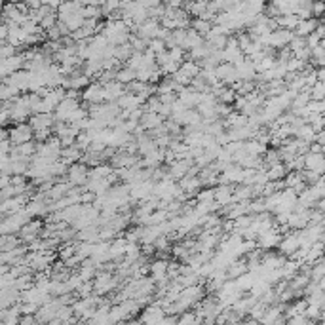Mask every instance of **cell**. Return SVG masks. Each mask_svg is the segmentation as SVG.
I'll list each match as a JSON object with an SVG mask.
<instances>
[{
    "instance_id": "obj_42",
    "label": "cell",
    "mask_w": 325,
    "mask_h": 325,
    "mask_svg": "<svg viewBox=\"0 0 325 325\" xmlns=\"http://www.w3.org/2000/svg\"><path fill=\"white\" fill-rule=\"evenodd\" d=\"M16 46H12V44H8V42H2L0 44V59H8V57H12V55H16Z\"/></svg>"
},
{
    "instance_id": "obj_14",
    "label": "cell",
    "mask_w": 325,
    "mask_h": 325,
    "mask_svg": "<svg viewBox=\"0 0 325 325\" xmlns=\"http://www.w3.org/2000/svg\"><path fill=\"white\" fill-rule=\"evenodd\" d=\"M19 295H21V291L16 289V287H14V283H12V285L2 287V289H0V308L14 306L16 303H19Z\"/></svg>"
},
{
    "instance_id": "obj_4",
    "label": "cell",
    "mask_w": 325,
    "mask_h": 325,
    "mask_svg": "<svg viewBox=\"0 0 325 325\" xmlns=\"http://www.w3.org/2000/svg\"><path fill=\"white\" fill-rule=\"evenodd\" d=\"M291 38H293V31L278 27V29H274L272 33L266 36V46H270L274 50H280V48H283V46L289 44Z\"/></svg>"
},
{
    "instance_id": "obj_31",
    "label": "cell",
    "mask_w": 325,
    "mask_h": 325,
    "mask_svg": "<svg viewBox=\"0 0 325 325\" xmlns=\"http://www.w3.org/2000/svg\"><path fill=\"white\" fill-rule=\"evenodd\" d=\"M322 278H325V264L322 259H318L316 262L310 264V280H312V282H318V280H322Z\"/></svg>"
},
{
    "instance_id": "obj_45",
    "label": "cell",
    "mask_w": 325,
    "mask_h": 325,
    "mask_svg": "<svg viewBox=\"0 0 325 325\" xmlns=\"http://www.w3.org/2000/svg\"><path fill=\"white\" fill-rule=\"evenodd\" d=\"M285 322H287V324H291V325H310V324H312V322L308 320L304 314H295V316L287 318Z\"/></svg>"
},
{
    "instance_id": "obj_19",
    "label": "cell",
    "mask_w": 325,
    "mask_h": 325,
    "mask_svg": "<svg viewBox=\"0 0 325 325\" xmlns=\"http://www.w3.org/2000/svg\"><path fill=\"white\" fill-rule=\"evenodd\" d=\"M80 156H82V151H78L74 145H70V147H61L59 160H61L65 166H70V164L78 162V160H80Z\"/></svg>"
},
{
    "instance_id": "obj_9",
    "label": "cell",
    "mask_w": 325,
    "mask_h": 325,
    "mask_svg": "<svg viewBox=\"0 0 325 325\" xmlns=\"http://www.w3.org/2000/svg\"><path fill=\"white\" fill-rule=\"evenodd\" d=\"M164 316H166L164 308L158 306L156 303H149L147 308H145V312L141 314L139 322H143V324H162V318H164Z\"/></svg>"
},
{
    "instance_id": "obj_34",
    "label": "cell",
    "mask_w": 325,
    "mask_h": 325,
    "mask_svg": "<svg viewBox=\"0 0 325 325\" xmlns=\"http://www.w3.org/2000/svg\"><path fill=\"white\" fill-rule=\"evenodd\" d=\"M236 97H238V93H236V91H234L230 86H224V87H222V91L219 93V95H217V101L224 103V105H232Z\"/></svg>"
},
{
    "instance_id": "obj_13",
    "label": "cell",
    "mask_w": 325,
    "mask_h": 325,
    "mask_svg": "<svg viewBox=\"0 0 325 325\" xmlns=\"http://www.w3.org/2000/svg\"><path fill=\"white\" fill-rule=\"evenodd\" d=\"M103 86V95H105V101H116L122 93H126V84H122L118 80H110Z\"/></svg>"
},
{
    "instance_id": "obj_15",
    "label": "cell",
    "mask_w": 325,
    "mask_h": 325,
    "mask_svg": "<svg viewBox=\"0 0 325 325\" xmlns=\"http://www.w3.org/2000/svg\"><path fill=\"white\" fill-rule=\"evenodd\" d=\"M177 185H179L181 190H185L188 196H194L202 188V181H200L198 175H185V177H181L177 181Z\"/></svg>"
},
{
    "instance_id": "obj_8",
    "label": "cell",
    "mask_w": 325,
    "mask_h": 325,
    "mask_svg": "<svg viewBox=\"0 0 325 325\" xmlns=\"http://www.w3.org/2000/svg\"><path fill=\"white\" fill-rule=\"evenodd\" d=\"M215 74H217V78H219L224 86H230L232 82L238 80L236 67H234L232 63H226V61H221V63L215 67Z\"/></svg>"
},
{
    "instance_id": "obj_49",
    "label": "cell",
    "mask_w": 325,
    "mask_h": 325,
    "mask_svg": "<svg viewBox=\"0 0 325 325\" xmlns=\"http://www.w3.org/2000/svg\"><path fill=\"white\" fill-rule=\"evenodd\" d=\"M10 185H14V187H27V183H25V177H23V175H14V177L10 179Z\"/></svg>"
},
{
    "instance_id": "obj_12",
    "label": "cell",
    "mask_w": 325,
    "mask_h": 325,
    "mask_svg": "<svg viewBox=\"0 0 325 325\" xmlns=\"http://www.w3.org/2000/svg\"><path fill=\"white\" fill-rule=\"evenodd\" d=\"M304 170H312L320 175H324L325 156L324 152H306L304 154Z\"/></svg>"
},
{
    "instance_id": "obj_36",
    "label": "cell",
    "mask_w": 325,
    "mask_h": 325,
    "mask_svg": "<svg viewBox=\"0 0 325 325\" xmlns=\"http://www.w3.org/2000/svg\"><path fill=\"white\" fill-rule=\"evenodd\" d=\"M200 322H202V318H198L194 310H185L177 318V324H200Z\"/></svg>"
},
{
    "instance_id": "obj_41",
    "label": "cell",
    "mask_w": 325,
    "mask_h": 325,
    "mask_svg": "<svg viewBox=\"0 0 325 325\" xmlns=\"http://www.w3.org/2000/svg\"><path fill=\"white\" fill-rule=\"evenodd\" d=\"M310 10H312V17L322 19V16H324V10H325L324 0H314V2H312V6H310Z\"/></svg>"
},
{
    "instance_id": "obj_40",
    "label": "cell",
    "mask_w": 325,
    "mask_h": 325,
    "mask_svg": "<svg viewBox=\"0 0 325 325\" xmlns=\"http://www.w3.org/2000/svg\"><path fill=\"white\" fill-rule=\"evenodd\" d=\"M55 23H57V14H55V12H51V14H48L46 17H42L38 25H40V29H42V31H48V29L53 27Z\"/></svg>"
},
{
    "instance_id": "obj_17",
    "label": "cell",
    "mask_w": 325,
    "mask_h": 325,
    "mask_svg": "<svg viewBox=\"0 0 325 325\" xmlns=\"http://www.w3.org/2000/svg\"><path fill=\"white\" fill-rule=\"evenodd\" d=\"M232 187H234V185H217V187H215L213 202L219 205V207L232 204Z\"/></svg>"
},
{
    "instance_id": "obj_21",
    "label": "cell",
    "mask_w": 325,
    "mask_h": 325,
    "mask_svg": "<svg viewBox=\"0 0 325 325\" xmlns=\"http://www.w3.org/2000/svg\"><path fill=\"white\" fill-rule=\"evenodd\" d=\"M202 42H204V36H200V34L196 33L194 29H190V27H188L187 33H185V40H183L181 48H183V50H192V48L200 46Z\"/></svg>"
},
{
    "instance_id": "obj_37",
    "label": "cell",
    "mask_w": 325,
    "mask_h": 325,
    "mask_svg": "<svg viewBox=\"0 0 325 325\" xmlns=\"http://www.w3.org/2000/svg\"><path fill=\"white\" fill-rule=\"evenodd\" d=\"M80 16L84 19H99L103 16L99 6H82L80 8Z\"/></svg>"
},
{
    "instance_id": "obj_52",
    "label": "cell",
    "mask_w": 325,
    "mask_h": 325,
    "mask_svg": "<svg viewBox=\"0 0 325 325\" xmlns=\"http://www.w3.org/2000/svg\"><path fill=\"white\" fill-rule=\"evenodd\" d=\"M42 2H44V4H48L51 10H57V8L63 4V0H42Z\"/></svg>"
},
{
    "instance_id": "obj_24",
    "label": "cell",
    "mask_w": 325,
    "mask_h": 325,
    "mask_svg": "<svg viewBox=\"0 0 325 325\" xmlns=\"http://www.w3.org/2000/svg\"><path fill=\"white\" fill-rule=\"evenodd\" d=\"M243 151L247 154H253V156H262L264 151H266V145H262V143H259L257 139H247V141H243V147H241Z\"/></svg>"
},
{
    "instance_id": "obj_3",
    "label": "cell",
    "mask_w": 325,
    "mask_h": 325,
    "mask_svg": "<svg viewBox=\"0 0 325 325\" xmlns=\"http://www.w3.org/2000/svg\"><path fill=\"white\" fill-rule=\"evenodd\" d=\"M282 239V232H280V228L274 224L272 228H268L266 232H260V234H257L255 238V243L259 249H272L278 245V241Z\"/></svg>"
},
{
    "instance_id": "obj_22",
    "label": "cell",
    "mask_w": 325,
    "mask_h": 325,
    "mask_svg": "<svg viewBox=\"0 0 325 325\" xmlns=\"http://www.w3.org/2000/svg\"><path fill=\"white\" fill-rule=\"evenodd\" d=\"M164 122V116H160L158 112H143V116L139 120V124L149 131V130H152L156 126H160Z\"/></svg>"
},
{
    "instance_id": "obj_2",
    "label": "cell",
    "mask_w": 325,
    "mask_h": 325,
    "mask_svg": "<svg viewBox=\"0 0 325 325\" xmlns=\"http://www.w3.org/2000/svg\"><path fill=\"white\" fill-rule=\"evenodd\" d=\"M87 166L82 164V162H74V164H70L67 168V181L72 185V187H82L86 185V181H87Z\"/></svg>"
},
{
    "instance_id": "obj_5",
    "label": "cell",
    "mask_w": 325,
    "mask_h": 325,
    "mask_svg": "<svg viewBox=\"0 0 325 325\" xmlns=\"http://www.w3.org/2000/svg\"><path fill=\"white\" fill-rule=\"evenodd\" d=\"M152 181H141V183H131L130 185V198L133 202H143L152 194Z\"/></svg>"
},
{
    "instance_id": "obj_11",
    "label": "cell",
    "mask_w": 325,
    "mask_h": 325,
    "mask_svg": "<svg viewBox=\"0 0 325 325\" xmlns=\"http://www.w3.org/2000/svg\"><path fill=\"white\" fill-rule=\"evenodd\" d=\"M53 122H55L53 112H34L31 116V124L29 126L33 128V131H36V130H51Z\"/></svg>"
},
{
    "instance_id": "obj_30",
    "label": "cell",
    "mask_w": 325,
    "mask_h": 325,
    "mask_svg": "<svg viewBox=\"0 0 325 325\" xmlns=\"http://www.w3.org/2000/svg\"><path fill=\"white\" fill-rule=\"evenodd\" d=\"M194 196H196V202H198V204L211 205L213 204V196H215V187H205L204 190H198Z\"/></svg>"
},
{
    "instance_id": "obj_35",
    "label": "cell",
    "mask_w": 325,
    "mask_h": 325,
    "mask_svg": "<svg viewBox=\"0 0 325 325\" xmlns=\"http://www.w3.org/2000/svg\"><path fill=\"white\" fill-rule=\"evenodd\" d=\"M84 118H87V107H80V105H78V107L68 114L67 124H72V126H74V124H78L80 120H84Z\"/></svg>"
},
{
    "instance_id": "obj_26",
    "label": "cell",
    "mask_w": 325,
    "mask_h": 325,
    "mask_svg": "<svg viewBox=\"0 0 325 325\" xmlns=\"http://www.w3.org/2000/svg\"><path fill=\"white\" fill-rule=\"evenodd\" d=\"M179 70H183L185 74H188L190 78H194V76H198L200 74V70H202V67H200V63L198 61H194V59H185L181 65H179Z\"/></svg>"
},
{
    "instance_id": "obj_33",
    "label": "cell",
    "mask_w": 325,
    "mask_h": 325,
    "mask_svg": "<svg viewBox=\"0 0 325 325\" xmlns=\"http://www.w3.org/2000/svg\"><path fill=\"white\" fill-rule=\"evenodd\" d=\"M114 80H118L122 84H128V82L135 80V70L130 68L128 65H126V67H120L118 70H116V78H114Z\"/></svg>"
},
{
    "instance_id": "obj_25",
    "label": "cell",
    "mask_w": 325,
    "mask_h": 325,
    "mask_svg": "<svg viewBox=\"0 0 325 325\" xmlns=\"http://www.w3.org/2000/svg\"><path fill=\"white\" fill-rule=\"evenodd\" d=\"M276 23H278V27H282V29L293 31V29L297 27V23H299V16H297V14H283V16L276 17Z\"/></svg>"
},
{
    "instance_id": "obj_28",
    "label": "cell",
    "mask_w": 325,
    "mask_h": 325,
    "mask_svg": "<svg viewBox=\"0 0 325 325\" xmlns=\"http://www.w3.org/2000/svg\"><path fill=\"white\" fill-rule=\"evenodd\" d=\"M131 53H133V48L130 46V42H126V44H118V46L114 48V57L118 59L122 65H124L130 57H131Z\"/></svg>"
},
{
    "instance_id": "obj_39",
    "label": "cell",
    "mask_w": 325,
    "mask_h": 325,
    "mask_svg": "<svg viewBox=\"0 0 325 325\" xmlns=\"http://www.w3.org/2000/svg\"><path fill=\"white\" fill-rule=\"evenodd\" d=\"M147 48H149L151 51H154V53H162V51L168 50V48H166V42H164L162 38H151Z\"/></svg>"
},
{
    "instance_id": "obj_20",
    "label": "cell",
    "mask_w": 325,
    "mask_h": 325,
    "mask_svg": "<svg viewBox=\"0 0 325 325\" xmlns=\"http://www.w3.org/2000/svg\"><path fill=\"white\" fill-rule=\"evenodd\" d=\"M255 280H257V276L253 272H243V274H239L238 278L234 280V283H236V287H238L241 293H249V289L253 287V283H255Z\"/></svg>"
},
{
    "instance_id": "obj_6",
    "label": "cell",
    "mask_w": 325,
    "mask_h": 325,
    "mask_svg": "<svg viewBox=\"0 0 325 325\" xmlns=\"http://www.w3.org/2000/svg\"><path fill=\"white\" fill-rule=\"evenodd\" d=\"M80 97L86 101V105H93V103H103L105 95H103V86L99 82H89L84 89L80 91Z\"/></svg>"
},
{
    "instance_id": "obj_16",
    "label": "cell",
    "mask_w": 325,
    "mask_h": 325,
    "mask_svg": "<svg viewBox=\"0 0 325 325\" xmlns=\"http://www.w3.org/2000/svg\"><path fill=\"white\" fill-rule=\"evenodd\" d=\"M236 67V72H238V78L239 80H255L257 72H255V65L247 59V55L239 61V63H236L234 65Z\"/></svg>"
},
{
    "instance_id": "obj_23",
    "label": "cell",
    "mask_w": 325,
    "mask_h": 325,
    "mask_svg": "<svg viewBox=\"0 0 325 325\" xmlns=\"http://www.w3.org/2000/svg\"><path fill=\"white\" fill-rule=\"evenodd\" d=\"M285 173H287V168H285L283 162H278V164H272V166L266 168V177H268V181H280V179H283Z\"/></svg>"
},
{
    "instance_id": "obj_1",
    "label": "cell",
    "mask_w": 325,
    "mask_h": 325,
    "mask_svg": "<svg viewBox=\"0 0 325 325\" xmlns=\"http://www.w3.org/2000/svg\"><path fill=\"white\" fill-rule=\"evenodd\" d=\"M31 139H33V128L29 124L17 122L14 128L8 130V141L12 145H21V143H27Z\"/></svg>"
},
{
    "instance_id": "obj_7",
    "label": "cell",
    "mask_w": 325,
    "mask_h": 325,
    "mask_svg": "<svg viewBox=\"0 0 325 325\" xmlns=\"http://www.w3.org/2000/svg\"><path fill=\"white\" fill-rule=\"evenodd\" d=\"M149 272H151V278L154 280V283L170 282V278H168V259H156L154 262H151Z\"/></svg>"
},
{
    "instance_id": "obj_46",
    "label": "cell",
    "mask_w": 325,
    "mask_h": 325,
    "mask_svg": "<svg viewBox=\"0 0 325 325\" xmlns=\"http://www.w3.org/2000/svg\"><path fill=\"white\" fill-rule=\"evenodd\" d=\"M322 40H324V38H320V36H318L316 33H310L308 36H304V42H306V46L310 48V50H312V48H316V46H318Z\"/></svg>"
},
{
    "instance_id": "obj_51",
    "label": "cell",
    "mask_w": 325,
    "mask_h": 325,
    "mask_svg": "<svg viewBox=\"0 0 325 325\" xmlns=\"http://www.w3.org/2000/svg\"><path fill=\"white\" fill-rule=\"evenodd\" d=\"M308 152H324V145H320V143H310V149H308Z\"/></svg>"
},
{
    "instance_id": "obj_38",
    "label": "cell",
    "mask_w": 325,
    "mask_h": 325,
    "mask_svg": "<svg viewBox=\"0 0 325 325\" xmlns=\"http://www.w3.org/2000/svg\"><path fill=\"white\" fill-rule=\"evenodd\" d=\"M310 99H324L325 97V82H314L308 89Z\"/></svg>"
},
{
    "instance_id": "obj_48",
    "label": "cell",
    "mask_w": 325,
    "mask_h": 325,
    "mask_svg": "<svg viewBox=\"0 0 325 325\" xmlns=\"http://www.w3.org/2000/svg\"><path fill=\"white\" fill-rule=\"evenodd\" d=\"M158 99H160V103H168V105H171V103L177 99V93H175V91H170V93H160V95H158Z\"/></svg>"
},
{
    "instance_id": "obj_44",
    "label": "cell",
    "mask_w": 325,
    "mask_h": 325,
    "mask_svg": "<svg viewBox=\"0 0 325 325\" xmlns=\"http://www.w3.org/2000/svg\"><path fill=\"white\" fill-rule=\"evenodd\" d=\"M10 170H12V158H10V154H2L0 156V173L10 175Z\"/></svg>"
},
{
    "instance_id": "obj_10",
    "label": "cell",
    "mask_w": 325,
    "mask_h": 325,
    "mask_svg": "<svg viewBox=\"0 0 325 325\" xmlns=\"http://www.w3.org/2000/svg\"><path fill=\"white\" fill-rule=\"evenodd\" d=\"M278 249H280V253L285 257H291L301 245H299V238H297V230L295 232H289V234H285V236H282V239L278 241V245H276Z\"/></svg>"
},
{
    "instance_id": "obj_47",
    "label": "cell",
    "mask_w": 325,
    "mask_h": 325,
    "mask_svg": "<svg viewBox=\"0 0 325 325\" xmlns=\"http://www.w3.org/2000/svg\"><path fill=\"white\" fill-rule=\"evenodd\" d=\"M44 33H46V38H48V40H59V38L63 36L61 31H59V27H57V23H55L53 27H50L48 31H44Z\"/></svg>"
},
{
    "instance_id": "obj_18",
    "label": "cell",
    "mask_w": 325,
    "mask_h": 325,
    "mask_svg": "<svg viewBox=\"0 0 325 325\" xmlns=\"http://www.w3.org/2000/svg\"><path fill=\"white\" fill-rule=\"evenodd\" d=\"M322 19H316V17H308V19H299L297 27L293 29V34L295 36H308L310 33H314V29L318 27Z\"/></svg>"
},
{
    "instance_id": "obj_43",
    "label": "cell",
    "mask_w": 325,
    "mask_h": 325,
    "mask_svg": "<svg viewBox=\"0 0 325 325\" xmlns=\"http://www.w3.org/2000/svg\"><path fill=\"white\" fill-rule=\"evenodd\" d=\"M171 78H173V80H175V82H177L179 86H188V84H190V80H192L188 74H185V72H183V70H179V68H177V70L171 74Z\"/></svg>"
},
{
    "instance_id": "obj_29",
    "label": "cell",
    "mask_w": 325,
    "mask_h": 325,
    "mask_svg": "<svg viewBox=\"0 0 325 325\" xmlns=\"http://www.w3.org/2000/svg\"><path fill=\"white\" fill-rule=\"evenodd\" d=\"M177 87H179V84H177L171 76H166L162 82L156 84V95H160V93H170V91H177Z\"/></svg>"
},
{
    "instance_id": "obj_27",
    "label": "cell",
    "mask_w": 325,
    "mask_h": 325,
    "mask_svg": "<svg viewBox=\"0 0 325 325\" xmlns=\"http://www.w3.org/2000/svg\"><path fill=\"white\" fill-rule=\"evenodd\" d=\"M314 135H316L314 128H312L310 124H303L301 128L295 130V135L293 137H297V139H301V141H306V143H312V141H314Z\"/></svg>"
},
{
    "instance_id": "obj_32",
    "label": "cell",
    "mask_w": 325,
    "mask_h": 325,
    "mask_svg": "<svg viewBox=\"0 0 325 325\" xmlns=\"http://www.w3.org/2000/svg\"><path fill=\"white\" fill-rule=\"evenodd\" d=\"M190 29H194L200 36H205L207 31L211 29V23L205 21V19H202V17H194V19L190 21Z\"/></svg>"
},
{
    "instance_id": "obj_50",
    "label": "cell",
    "mask_w": 325,
    "mask_h": 325,
    "mask_svg": "<svg viewBox=\"0 0 325 325\" xmlns=\"http://www.w3.org/2000/svg\"><path fill=\"white\" fill-rule=\"evenodd\" d=\"M10 149H12V143H10L8 139H2V141H0V156H2V154H8Z\"/></svg>"
}]
</instances>
